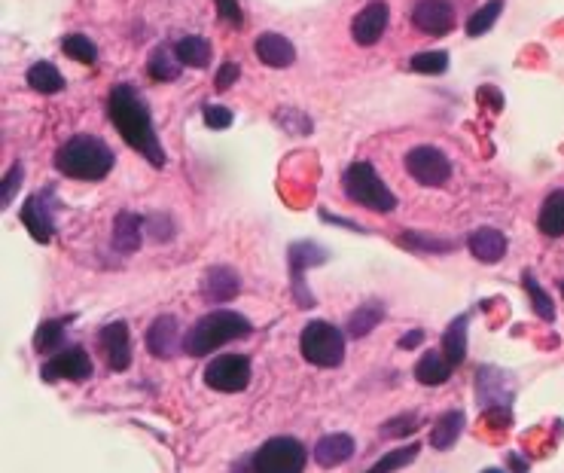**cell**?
<instances>
[{"label":"cell","mask_w":564,"mask_h":473,"mask_svg":"<svg viewBox=\"0 0 564 473\" xmlns=\"http://www.w3.org/2000/svg\"><path fill=\"white\" fill-rule=\"evenodd\" d=\"M147 217H138L132 211L116 214V226H113V251L119 254H135L141 248V235H144Z\"/></svg>","instance_id":"cell-18"},{"label":"cell","mask_w":564,"mask_h":473,"mask_svg":"<svg viewBox=\"0 0 564 473\" xmlns=\"http://www.w3.org/2000/svg\"><path fill=\"white\" fill-rule=\"evenodd\" d=\"M354 449H357V446H354V437H351V434H327V437H321L318 446H315V461H318L321 467L333 470V467L351 461Z\"/></svg>","instance_id":"cell-20"},{"label":"cell","mask_w":564,"mask_h":473,"mask_svg":"<svg viewBox=\"0 0 564 473\" xmlns=\"http://www.w3.org/2000/svg\"><path fill=\"white\" fill-rule=\"evenodd\" d=\"M500 13H504V0H488V4H482V7L470 16V22H467V34H470V37H482V34H488V31L494 28V22H497Z\"/></svg>","instance_id":"cell-31"},{"label":"cell","mask_w":564,"mask_h":473,"mask_svg":"<svg viewBox=\"0 0 564 473\" xmlns=\"http://www.w3.org/2000/svg\"><path fill=\"white\" fill-rule=\"evenodd\" d=\"M421 425V419L418 416H403L400 422H388V425H382V437H406V434H412L415 428Z\"/></svg>","instance_id":"cell-39"},{"label":"cell","mask_w":564,"mask_h":473,"mask_svg":"<svg viewBox=\"0 0 564 473\" xmlns=\"http://www.w3.org/2000/svg\"><path fill=\"white\" fill-rule=\"evenodd\" d=\"M147 232L153 235L156 242H168L174 235V220L168 214H150L147 217Z\"/></svg>","instance_id":"cell-37"},{"label":"cell","mask_w":564,"mask_h":473,"mask_svg":"<svg viewBox=\"0 0 564 473\" xmlns=\"http://www.w3.org/2000/svg\"><path fill=\"white\" fill-rule=\"evenodd\" d=\"M461 431H464V412L452 409V412H446V416L436 419V425L430 431V446L440 449V452H449L458 443Z\"/></svg>","instance_id":"cell-22"},{"label":"cell","mask_w":564,"mask_h":473,"mask_svg":"<svg viewBox=\"0 0 564 473\" xmlns=\"http://www.w3.org/2000/svg\"><path fill=\"white\" fill-rule=\"evenodd\" d=\"M412 25L427 37H446L455 28L452 0H418L412 10Z\"/></svg>","instance_id":"cell-13"},{"label":"cell","mask_w":564,"mask_h":473,"mask_svg":"<svg viewBox=\"0 0 564 473\" xmlns=\"http://www.w3.org/2000/svg\"><path fill=\"white\" fill-rule=\"evenodd\" d=\"M107 110H110V123L116 126L122 141L129 144L132 150H138L150 165L162 168L165 165V150H162L159 135L153 129L150 107L141 101L135 86H116L110 92Z\"/></svg>","instance_id":"cell-1"},{"label":"cell","mask_w":564,"mask_h":473,"mask_svg":"<svg viewBox=\"0 0 564 473\" xmlns=\"http://www.w3.org/2000/svg\"><path fill=\"white\" fill-rule=\"evenodd\" d=\"M238 65H232V62H226L220 71H217V80H214V86H217V92H226L229 86H235V80H238Z\"/></svg>","instance_id":"cell-41"},{"label":"cell","mask_w":564,"mask_h":473,"mask_svg":"<svg viewBox=\"0 0 564 473\" xmlns=\"http://www.w3.org/2000/svg\"><path fill=\"white\" fill-rule=\"evenodd\" d=\"M95 367H92V358L80 348V345H71V348H61L55 351L52 358L43 364V382H58V379H68V382H86L92 379Z\"/></svg>","instance_id":"cell-11"},{"label":"cell","mask_w":564,"mask_h":473,"mask_svg":"<svg viewBox=\"0 0 564 473\" xmlns=\"http://www.w3.org/2000/svg\"><path fill=\"white\" fill-rule=\"evenodd\" d=\"M61 345H65V321H58V318H49L37 327L34 333V348L40 354H52L58 351Z\"/></svg>","instance_id":"cell-29"},{"label":"cell","mask_w":564,"mask_h":473,"mask_svg":"<svg viewBox=\"0 0 564 473\" xmlns=\"http://www.w3.org/2000/svg\"><path fill=\"white\" fill-rule=\"evenodd\" d=\"M55 168L74 181H104L113 168V150L95 135H74L58 147Z\"/></svg>","instance_id":"cell-2"},{"label":"cell","mask_w":564,"mask_h":473,"mask_svg":"<svg viewBox=\"0 0 564 473\" xmlns=\"http://www.w3.org/2000/svg\"><path fill=\"white\" fill-rule=\"evenodd\" d=\"M467 248H470V254H473L479 263H500V260L507 257V235L500 232V229L482 226V229H473V232H470Z\"/></svg>","instance_id":"cell-17"},{"label":"cell","mask_w":564,"mask_h":473,"mask_svg":"<svg viewBox=\"0 0 564 473\" xmlns=\"http://www.w3.org/2000/svg\"><path fill=\"white\" fill-rule=\"evenodd\" d=\"M400 245H406L409 251H424V254H452L458 245L446 242V239H427L421 232H403L400 235Z\"/></svg>","instance_id":"cell-32"},{"label":"cell","mask_w":564,"mask_h":473,"mask_svg":"<svg viewBox=\"0 0 564 473\" xmlns=\"http://www.w3.org/2000/svg\"><path fill=\"white\" fill-rule=\"evenodd\" d=\"M19 181H22V162H16L7 174V181H4V190H0V205L10 208L13 199H16V190H19Z\"/></svg>","instance_id":"cell-38"},{"label":"cell","mask_w":564,"mask_h":473,"mask_svg":"<svg viewBox=\"0 0 564 473\" xmlns=\"http://www.w3.org/2000/svg\"><path fill=\"white\" fill-rule=\"evenodd\" d=\"M418 452H421V446H418V443L400 446V449H394V452H388L385 458L375 461V464H372L366 473H394V470H400V467H409V464L418 458Z\"/></svg>","instance_id":"cell-30"},{"label":"cell","mask_w":564,"mask_h":473,"mask_svg":"<svg viewBox=\"0 0 564 473\" xmlns=\"http://www.w3.org/2000/svg\"><path fill=\"white\" fill-rule=\"evenodd\" d=\"M522 284H525V290H528V297H531V306H534L537 318H543V321H555V306H552V300L546 297V290L537 284L534 272H525V275H522Z\"/></svg>","instance_id":"cell-34"},{"label":"cell","mask_w":564,"mask_h":473,"mask_svg":"<svg viewBox=\"0 0 564 473\" xmlns=\"http://www.w3.org/2000/svg\"><path fill=\"white\" fill-rule=\"evenodd\" d=\"M409 68L418 71V74H443L449 68V52H443V49L440 52H421V55L412 58Z\"/></svg>","instance_id":"cell-35"},{"label":"cell","mask_w":564,"mask_h":473,"mask_svg":"<svg viewBox=\"0 0 564 473\" xmlns=\"http://www.w3.org/2000/svg\"><path fill=\"white\" fill-rule=\"evenodd\" d=\"M202 116H205V126H208V129H214V132H223V129H229V126H232V110H229V107L208 104Z\"/></svg>","instance_id":"cell-36"},{"label":"cell","mask_w":564,"mask_h":473,"mask_svg":"<svg viewBox=\"0 0 564 473\" xmlns=\"http://www.w3.org/2000/svg\"><path fill=\"white\" fill-rule=\"evenodd\" d=\"M406 171L421 187H446L452 177V162L440 147L424 144L406 153Z\"/></svg>","instance_id":"cell-8"},{"label":"cell","mask_w":564,"mask_h":473,"mask_svg":"<svg viewBox=\"0 0 564 473\" xmlns=\"http://www.w3.org/2000/svg\"><path fill=\"white\" fill-rule=\"evenodd\" d=\"M485 473H500V470H485Z\"/></svg>","instance_id":"cell-45"},{"label":"cell","mask_w":564,"mask_h":473,"mask_svg":"<svg viewBox=\"0 0 564 473\" xmlns=\"http://www.w3.org/2000/svg\"><path fill=\"white\" fill-rule=\"evenodd\" d=\"M342 187H345L348 202H354L360 208H369L375 214H391L397 208V196L385 187L379 171H375L369 162L348 165L345 174H342Z\"/></svg>","instance_id":"cell-4"},{"label":"cell","mask_w":564,"mask_h":473,"mask_svg":"<svg viewBox=\"0 0 564 473\" xmlns=\"http://www.w3.org/2000/svg\"><path fill=\"white\" fill-rule=\"evenodd\" d=\"M205 385L220 394H235L250 385V358L244 354H220L205 370Z\"/></svg>","instance_id":"cell-10"},{"label":"cell","mask_w":564,"mask_h":473,"mask_svg":"<svg viewBox=\"0 0 564 473\" xmlns=\"http://www.w3.org/2000/svg\"><path fill=\"white\" fill-rule=\"evenodd\" d=\"M558 287H561V293H564V281H561V284H558Z\"/></svg>","instance_id":"cell-44"},{"label":"cell","mask_w":564,"mask_h":473,"mask_svg":"<svg viewBox=\"0 0 564 473\" xmlns=\"http://www.w3.org/2000/svg\"><path fill=\"white\" fill-rule=\"evenodd\" d=\"M174 49L186 68H208L211 65V43L205 37H183V40H177Z\"/></svg>","instance_id":"cell-26"},{"label":"cell","mask_w":564,"mask_h":473,"mask_svg":"<svg viewBox=\"0 0 564 473\" xmlns=\"http://www.w3.org/2000/svg\"><path fill=\"white\" fill-rule=\"evenodd\" d=\"M507 464H510V467H513L516 473H528V464H525V461H522L519 455H513V452L507 455Z\"/></svg>","instance_id":"cell-43"},{"label":"cell","mask_w":564,"mask_h":473,"mask_svg":"<svg viewBox=\"0 0 564 473\" xmlns=\"http://www.w3.org/2000/svg\"><path fill=\"white\" fill-rule=\"evenodd\" d=\"M101 339V351H104V361L110 370L122 373L132 367V330L125 321H110L101 327L98 333Z\"/></svg>","instance_id":"cell-12"},{"label":"cell","mask_w":564,"mask_h":473,"mask_svg":"<svg viewBox=\"0 0 564 473\" xmlns=\"http://www.w3.org/2000/svg\"><path fill=\"white\" fill-rule=\"evenodd\" d=\"M28 86H31L34 92H40V95H55V92L65 89V77H61V71H58L55 65L37 62V65H31V71H28Z\"/></svg>","instance_id":"cell-28"},{"label":"cell","mask_w":564,"mask_h":473,"mask_svg":"<svg viewBox=\"0 0 564 473\" xmlns=\"http://www.w3.org/2000/svg\"><path fill=\"white\" fill-rule=\"evenodd\" d=\"M180 68H183V62L177 58V49H171V46H159L150 55V65H147L150 77L159 83H174L180 77Z\"/></svg>","instance_id":"cell-25"},{"label":"cell","mask_w":564,"mask_h":473,"mask_svg":"<svg viewBox=\"0 0 564 473\" xmlns=\"http://www.w3.org/2000/svg\"><path fill=\"white\" fill-rule=\"evenodd\" d=\"M55 214H58V199L55 190H40L25 199L22 208V223L31 232L37 245H49L55 239Z\"/></svg>","instance_id":"cell-9"},{"label":"cell","mask_w":564,"mask_h":473,"mask_svg":"<svg viewBox=\"0 0 564 473\" xmlns=\"http://www.w3.org/2000/svg\"><path fill=\"white\" fill-rule=\"evenodd\" d=\"M330 254L327 248L315 245V242H293L290 251H287V263H290V290H293V300L299 309H311L318 300L315 293H311V287L305 284V269L308 266H321L327 263Z\"/></svg>","instance_id":"cell-7"},{"label":"cell","mask_w":564,"mask_h":473,"mask_svg":"<svg viewBox=\"0 0 564 473\" xmlns=\"http://www.w3.org/2000/svg\"><path fill=\"white\" fill-rule=\"evenodd\" d=\"M452 373H455V367L449 364V358L443 351H424L421 361L415 364V379L421 385H430V388L446 385L452 379Z\"/></svg>","instance_id":"cell-21"},{"label":"cell","mask_w":564,"mask_h":473,"mask_svg":"<svg viewBox=\"0 0 564 473\" xmlns=\"http://www.w3.org/2000/svg\"><path fill=\"white\" fill-rule=\"evenodd\" d=\"M388 19H391V10L382 0H375V4H366L354 22H351V34L360 46H375L382 37H385V28H388Z\"/></svg>","instance_id":"cell-14"},{"label":"cell","mask_w":564,"mask_h":473,"mask_svg":"<svg viewBox=\"0 0 564 473\" xmlns=\"http://www.w3.org/2000/svg\"><path fill=\"white\" fill-rule=\"evenodd\" d=\"M299 351L311 367L333 370L345 361V336L327 321H311L299 336Z\"/></svg>","instance_id":"cell-5"},{"label":"cell","mask_w":564,"mask_h":473,"mask_svg":"<svg viewBox=\"0 0 564 473\" xmlns=\"http://www.w3.org/2000/svg\"><path fill=\"white\" fill-rule=\"evenodd\" d=\"M537 226H540L543 235H549V239H561L564 235V190H555V193L546 196L540 217H537Z\"/></svg>","instance_id":"cell-24"},{"label":"cell","mask_w":564,"mask_h":473,"mask_svg":"<svg viewBox=\"0 0 564 473\" xmlns=\"http://www.w3.org/2000/svg\"><path fill=\"white\" fill-rule=\"evenodd\" d=\"M421 342H424V330H409L406 336H400V348H406V351L418 348Z\"/></svg>","instance_id":"cell-42"},{"label":"cell","mask_w":564,"mask_h":473,"mask_svg":"<svg viewBox=\"0 0 564 473\" xmlns=\"http://www.w3.org/2000/svg\"><path fill=\"white\" fill-rule=\"evenodd\" d=\"M61 49H65L68 58H74V62L80 65H95L98 62V49L89 37L83 34H68L65 40H61Z\"/></svg>","instance_id":"cell-33"},{"label":"cell","mask_w":564,"mask_h":473,"mask_svg":"<svg viewBox=\"0 0 564 473\" xmlns=\"http://www.w3.org/2000/svg\"><path fill=\"white\" fill-rule=\"evenodd\" d=\"M254 49L260 62L269 68H290L296 62V49L284 34H260Z\"/></svg>","instance_id":"cell-19"},{"label":"cell","mask_w":564,"mask_h":473,"mask_svg":"<svg viewBox=\"0 0 564 473\" xmlns=\"http://www.w3.org/2000/svg\"><path fill=\"white\" fill-rule=\"evenodd\" d=\"M217 13H220L223 22L241 25V7H238V0H217Z\"/></svg>","instance_id":"cell-40"},{"label":"cell","mask_w":564,"mask_h":473,"mask_svg":"<svg viewBox=\"0 0 564 473\" xmlns=\"http://www.w3.org/2000/svg\"><path fill=\"white\" fill-rule=\"evenodd\" d=\"M250 470L254 473H302L305 470V446L296 437H272L254 452Z\"/></svg>","instance_id":"cell-6"},{"label":"cell","mask_w":564,"mask_h":473,"mask_svg":"<svg viewBox=\"0 0 564 473\" xmlns=\"http://www.w3.org/2000/svg\"><path fill=\"white\" fill-rule=\"evenodd\" d=\"M385 321V306L382 303H366V306H360L351 318H348V336H354V339H363L366 333H372L375 327H379Z\"/></svg>","instance_id":"cell-27"},{"label":"cell","mask_w":564,"mask_h":473,"mask_svg":"<svg viewBox=\"0 0 564 473\" xmlns=\"http://www.w3.org/2000/svg\"><path fill=\"white\" fill-rule=\"evenodd\" d=\"M241 293V278L235 269L229 266H214L208 269L205 281H202V300L211 303V306H220V303H229Z\"/></svg>","instance_id":"cell-16"},{"label":"cell","mask_w":564,"mask_h":473,"mask_svg":"<svg viewBox=\"0 0 564 473\" xmlns=\"http://www.w3.org/2000/svg\"><path fill=\"white\" fill-rule=\"evenodd\" d=\"M250 321L238 312H211L202 321H196L183 339V351L193 354V358H205V354L217 351L226 342L250 336Z\"/></svg>","instance_id":"cell-3"},{"label":"cell","mask_w":564,"mask_h":473,"mask_svg":"<svg viewBox=\"0 0 564 473\" xmlns=\"http://www.w3.org/2000/svg\"><path fill=\"white\" fill-rule=\"evenodd\" d=\"M177 345H183L180 342V324H177V318L174 315H159L150 324V330H147V351L153 354V358H159V361H171L174 354L180 351Z\"/></svg>","instance_id":"cell-15"},{"label":"cell","mask_w":564,"mask_h":473,"mask_svg":"<svg viewBox=\"0 0 564 473\" xmlns=\"http://www.w3.org/2000/svg\"><path fill=\"white\" fill-rule=\"evenodd\" d=\"M467 330H470V318H467V315H458V318L446 327V333H443V348H440V351L446 354L452 367H461L464 358H467Z\"/></svg>","instance_id":"cell-23"}]
</instances>
